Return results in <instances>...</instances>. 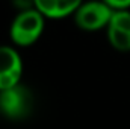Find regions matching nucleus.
Returning <instances> with one entry per match:
<instances>
[{"label":"nucleus","instance_id":"1","mask_svg":"<svg viewBox=\"0 0 130 129\" xmlns=\"http://www.w3.org/2000/svg\"><path fill=\"white\" fill-rule=\"evenodd\" d=\"M44 29V17L35 9H24L20 12L12 26H11V38L18 46H30L35 43Z\"/></svg>","mask_w":130,"mask_h":129},{"label":"nucleus","instance_id":"2","mask_svg":"<svg viewBox=\"0 0 130 129\" xmlns=\"http://www.w3.org/2000/svg\"><path fill=\"white\" fill-rule=\"evenodd\" d=\"M112 12L113 11L106 5V2L80 3L79 9L76 11V23L85 31H98L104 26L107 28Z\"/></svg>","mask_w":130,"mask_h":129},{"label":"nucleus","instance_id":"7","mask_svg":"<svg viewBox=\"0 0 130 129\" xmlns=\"http://www.w3.org/2000/svg\"><path fill=\"white\" fill-rule=\"evenodd\" d=\"M106 5L113 11H129L130 9V0H106Z\"/></svg>","mask_w":130,"mask_h":129},{"label":"nucleus","instance_id":"3","mask_svg":"<svg viewBox=\"0 0 130 129\" xmlns=\"http://www.w3.org/2000/svg\"><path fill=\"white\" fill-rule=\"evenodd\" d=\"M21 71H23V64L20 55L14 49L8 46H2L0 47V91H6L20 85Z\"/></svg>","mask_w":130,"mask_h":129},{"label":"nucleus","instance_id":"6","mask_svg":"<svg viewBox=\"0 0 130 129\" xmlns=\"http://www.w3.org/2000/svg\"><path fill=\"white\" fill-rule=\"evenodd\" d=\"M107 38L109 43L112 44L113 49L120 52H130V33L115 29V28H107Z\"/></svg>","mask_w":130,"mask_h":129},{"label":"nucleus","instance_id":"5","mask_svg":"<svg viewBox=\"0 0 130 129\" xmlns=\"http://www.w3.org/2000/svg\"><path fill=\"white\" fill-rule=\"evenodd\" d=\"M35 9L42 17L50 18H62L70 14H76L80 6L77 0H38L33 3Z\"/></svg>","mask_w":130,"mask_h":129},{"label":"nucleus","instance_id":"4","mask_svg":"<svg viewBox=\"0 0 130 129\" xmlns=\"http://www.w3.org/2000/svg\"><path fill=\"white\" fill-rule=\"evenodd\" d=\"M30 109V94L23 85L0 91V111L9 119L24 117Z\"/></svg>","mask_w":130,"mask_h":129}]
</instances>
